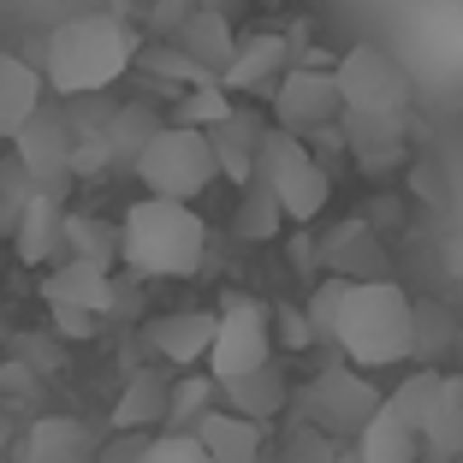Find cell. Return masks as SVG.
Segmentation results:
<instances>
[{"mask_svg": "<svg viewBox=\"0 0 463 463\" xmlns=\"http://www.w3.org/2000/svg\"><path fill=\"white\" fill-rule=\"evenodd\" d=\"M137 48H143V36H137L131 24H119L113 13H83V18L54 24L48 54H42V78L66 101L101 96V90H113V83L131 71Z\"/></svg>", "mask_w": 463, "mask_h": 463, "instance_id": "6da1fadb", "label": "cell"}, {"mask_svg": "<svg viewBox=\"0 0 463 463\" xmlns=\"http://www.w3.org/2000/svg\"><path fill=\"white\" fill-rule=\"evenodd\" d=\"M410 298L398 279H363V286H339V309H333L327 345H339V356L351 368H392L410 363Z\"/></svg>", "mask_w": 463, "mask_h": 463, "instance_id": "7a4b0ae2", "label": "cell"}, {"mask_svg": "<svg viewBox=\"0 0 463 463\" xmlns=\"http://www.w3.org/2000/svg\"><path fill=\"white\" fill-rule=\"evenodd\" d=\"M208 256V220L191 203H143L125 208L119 220V261L137 279H191Z\"/></svg>", "mask_w": 463, "mask_h": 463, "instance_id": "3957f363", "label": "cell"}, {"mask_svg": "<svg viewBox=\"0 0 463 463\" xmlns=\"http://www.w3.org/2000/svg\"><path fill=\"white\" fill-rule=\"evenodd\" d=\"M256 184L279 203L286 226H315L333 203V173L309 155L303 137H286V131H261V149H256Z\"/></svg>", "mask_w": 463, "mask_h": 463, "instance_id": "277c9868", "label": "cell"}, {"mask_svg": "<svg viewBox=\"0 0 463 463\" xmlns=\"http://www.w3.org/2000/svg\"><path fill=\"white\" fill-rule=\"evenodd\" d=\"M131 173L143 178V196H161V203H196L220 178L208 137L191 131V125H161L131 161Z\"/></svg>", "mask_w": 463, "mask_h": 463, "instance_id": "5b68a950", "label": "cell"}, {"mask_svg": "<svg viewBox=\"0 0 463 463\" xmlns=\"http://www.w3.org/2000/svg\"><path fill=\"white\" fill-rule=\"evenodd\" d=\"M298 416L315 428V434H327L333 446H356V434L368 428V416L381 410V386L368 381L363 368L351 363H333L321 374H309V386H298Z\"/></svg>", "mask_w": 463, "mask_h": 463, "instance_id": "8992f818", "label": "cell"}, {"mask_svg": "<svg viewBox=\"0 0 463 463\" xmlns=\"http://www.w3.org/2000/svg\"><path fill=\"white\" fill-rule=\"evenodd\" d=\"M333 83H339L345 113H381V119H410V71L386 54L381 42H351L333 60Z\"/></svg>", "mask_w": 463, "mask_h": 463, "instance_id": "52a82bcc", "label": "cell"}, {"mask_svg": "<svg viewBox=\"0 0 463 463\" xmlns=\"http://www.w3.org/2000/svg\"><path fill=\"white\" fill-rule=\"evenodd\" d=\"M208 381L226 386L238 374H256V368L273 363V333H268V303L232 291L214 309V345H208Z\"/></svg>", "mask_w": 463, "mask_h": 463, "instance_id": "ba28073f", "label": "cell"}, {"mask_svg": "<svg viewBox=\"0 0 463 463\" xmlns=\"http://www.w3.org/2000/svg\"><path fill=\"white\" fill-rule=\"evenodd\" d=\"M273 131L286 137H315L339 125V83H333V66H291L286 78L273 83Z\"/></svg>", "mask_w": 463, "mask_h": 463, "instance_id": "9c48e42d", "label": "cell"}, {"mask_svg": "<svg viewBox=\"0 0 463 463\" xmlns=\"http://www.w3.org/2000/svg\"><path fill=\"white\" fill-rule=\"evenodd\" d=\"M13 155H18V173L30 178V191L66 203V191H71V119L66 113L42 108L36 119L13 137Z\"/></svg>", "mask_w": 463, "mask_h": 463, "instance_id": "30bf717a", "label": "cell"}, {"mask_svg": "<svg viewBox=\"0 0 463 463\" xmlns=\"http://www.w3.org/2000/svg\"><path fill=\"white\" fill-rule=\"evenodd\" d=\"M339 149L363 178H392L410 166V119L381 113H339Z\"/></svg>", "mask_w": 463, "mask_h": 463, "instance_id": "8fae6325", "label": "cell"}, {"mask_svg": "<svg viewBox=\"0 0 463 463\" xmlns=\"http://www.w3.org/2000/svg\"><path fill=\"white\" fill-rule=\"evenodd\" d=\"M315 256H321V279H345V286H363V279H392V273H386L381 232L368 226L363 214L339 220L327 238H315Z\"/></svg>", "mask_w": 463, "mask_h": 463, "instance_id": "7c38bea8", "label": "cell"}, {"mask_svg": "<svg viewBox=\"0 0 463 463\" xmlns=\"http://www.w3.org/2000/svg\"><path fill=\"white\" fill-rule=\"evenodd\" d=\"M291 71V42L273 36V30H261V36H244L238 48H232L226 71H220V90L226 96H273V83Z\"/></svg>", "mask_w": 463, "mask_h": 463, "instance_id": "4fadbf2b", "label": "cell"}, {"mask_svg": "<svg viewBox=\"0 0 463 463\" xmlns=\"http://www.w3.org/2000/svg\"><path fill=\"white\" fill-rule=\"evenodd\" d=\"M42 298L48 309H78V315H108L119 303V286H113L108 268H90V261H54L48 279H42Z\"/></svg>", "mask_w": 463, "mask_h": 463, "instance_id": "5bb4252c", "label": "cell"}, {"mask_svg": "<svg viewBox=\"0 0 463 463\" xmlns=\"http://www.w3.org/2000/svg\"><path fill=\"white\" fill-rule=\"evenodd\" d=\"M261 131H268V119H261L256 108H232L220 125H208V149H214V173L232 178L238 191H244L250 178H256V149H261Z\"/></svg>", "mask_w": 463, "mask_h": 463, "instance_id": "9a60e30c", "label": "cell"}, {"mask_svg": "<svg viewBox=\"0 0 463 463\" xmlns=\"http://www.w3.org/2000/svg\"><path fill=\"white\" fill-rule=\"evenodd\" d=\"M143 345H149L161 363L173 368H196L214 345V309H173V315H155L143 327Z\"/></svg>", "mask_w": 463, "mask_h": 463, "instance_id": "2e32d148", "label": "cell"}, {"mask_svg": "<svg viewBox=\"0 0 463 463\" xmlns=\"http://www.w3.org/2000/svg\"><path fill=\"white\" fill-rule=\"evenodd\" d=\"M220 404H226V416H244V422H273V416H286L291 404V381H286V368L268 363L256 368V374H238V381L220 386Z\"/></svg>", "mask_w": 463, "mask_h": 463, "instance_id": "e0dca14e", "label": "cell"}, {"mask_svg": "<svg viewBox=\"0 0 463 463\" xmlns=\"http://www.w3.org/2000/svg\"><path fill=\"white\" fill-rule=\"evenodd\" d=\"M173 48H178L184 60H191L196 71L220 78V71H226V60H232V48H238V36H232V18L191 6V13L178 18V30H173Z\"/></svg>", "mask_w": 463, "mask_h": 463, "instance_id": "ac0fdd59", "label": "cell"}, {"mask_svg": "<svg viewBox=\"0 0 463 463\" xmlns=\"http://www.w3.org/2000/svg\"><path fill=\"white\" fill-rule=\"evenodd\" d=\"M18 463H96V434L78 416H36Z\"/></svg>", "mask_w": 463, "mask_h": 463, "instance_id": "d6986e66", "label": "cell"}, {"mask_svg": "<svg viewBox=\"0 0 463 463\" xmlns=\"http://www.w3.org/2000/svg\"><path fill=\"white\" fill-rule=\"evenodd\" d=\"M356 463H416L422 458V434L404 422V410L392 398H381V410L368 416V428L356 434Z\"/></svg>", "mask_w": 463, "mask_h": 463, "instance_id": "ffe728a7", "label": "cell"}, {"mask_svg": "<svg viewBox=\"0 0 463 463\" xmlns=\"http://www.w3.org/2000/svg\"><path fill=\"white\" fill-rule=\"evenodd\" d=\"M166 392H173V381H166L161 368H137L131 381H125L119 404H113V428H119V434L166 428Z\"/></svg>", "mask_w": 463, "mask_h": 463, "instance_id": "44dd1931", "label": "cell"}, {"mask_svg": "<svg viewBox=\"0 0 463 463\" xmlns=\"http://www.w3.org/2000/svg\"><path fill=\"white\" fill-rule=\"evenodd\" d=\"M42 113V71L18 54H0V143H13Z\"/></svg>", "mask_w": 463, "mask_h": 463, "instance_id": "7402d4cb", "label": "cell"}, {"mask_svg": "<svg viewBox=\"0 0 463 463\" xmlns=\"http://www.w3.org/2000/svg\"><path fill=\"white\" fill-rule=\"evenodd\" d=\"M191 439L208 451V463H261V428L244 416H226L220 404L191 428Z\"/></svg>", "mask_w": 463, "mask_h": 463, "instance_id": "603a6c76", "label": "cell"}, {"mask_svg": "<svg viewBox=\"0 0 463 463\" xmlns=\"http://www.w3.org/2000/svg\"><path fill=\"white\" fill-rule=\"evenodd\" d=\"M60 226H66V203L30 191L24 214H18V226H13V250L30 261V268H42V261H60Z\"/></svg>", "mask_w": 463, "mask_h": 463, "instance_id": "cb8c5ba5", "label": "cell"}, {"mask_svg": "<svg viewBox=\"0 0 463 463\" xmlns=\"http://www.w3.org/2000/svg\"><path fill=\"white\" fill-rule=\"evenodd\" d=\"M422 451L463 458V374H439L434 410H428V422H422Z\"/></svg>", "mask_w": 463, "mask_h": 463, "instance_id": "d4e9b609", "label": "cell"}, {"mask_svg": "<svg viewBox=\"0 0 463 463\" xmlns=\"http://www.w3.org/2000/svg\"><path fill=\"white\" fill-rule=\"evenodd\" d=\"M60 261H90V268L113 273V261H119V226H108L96 214H66V226H60Z\"/></svg>", "mask_w": 463, "mask_h": 463, "instance_id": "484cf974", "label": "cell"}, {"mask_svg": "<svg viewBox=\"0 0 463 463\" xmlns=\"http://www.w3.org/2000/svg\"><path fill=\"white\" fill-rule=\"evenodd\" d=\"M161 125H166V119L149 108V101H125V108H113L108 119H101L108 155H113V161H137V155H143V143H149Z\"/></svg>", "mask_w": 463, "mask_h": 463, "instance_id": "4316f807", "label": "cell"}, {"mask_svg": "<svg viewBox=\"0 0 463 463\" xmlns=\"http://www.w3.org/2000/svg\"><path fill=\"white\" fill-rule=\"evenodd\" d=\"M232 232H238L244 244H273V238L286 232V214H279V203L261 191L256 178H250L244 191H238V208H232Z\"/></svg>", "mask_w": 463, "mask_h": 463, "instance_id": "83f0119b", "label": "cell"}, {"mask_svg": "<svg viewBox=\"0 0 463 463\" xmlns=\"http://www.w3.org/2000/svg\"><path fill=\"white\" fill-rule=\"evenodd\" d=\"M214 398H220V386L208 381V374H184V381H173V392H166V434H191L208 410H214Z\"/></svg>", "mask_w": 463, "mask_h": 463, "instance_id": "f1b7e54d", "label": "cell"}, {"mask_svg": "<svg viewBox=\"0 0 463 463\" xmlns=\"http://www.w3.org/2000/svg\"><path fill=\"white\" fill-rule=\"evenodd\" d=\"M451 315L439 309V303H416V315H410V356H416V363H434L439 351H446L451 345Z\"/></svg>", "mask_w": 463, "mask_h": 463, "instance_id": "f546056e", "label": "cell"}, {"mask_svg": "<svg viewBox=\"0 0 463 463\" xmlns=\"http://www.w3.org/2000/svg\"><path fill=\"white\" fill-rule=\"evenodd\" d=\"M226 113H232V96L220 90V83H203V90H184V96H178V119H173V125L208 131V125H220Z\"/></svg>", "mask_w": 463, "mask_h": 463, "instance_id": "4dcf8cb0", "label": "cell"}, {"mask_svg": "<svg viewBox=\"0 0 463 463\" xmlns=\"http://www.w3.org/2000/svg\"><path fill=\"white\" fill-rule=\"evenodd\" d=\"M268 333H273V351H309L315 327L298 303H268Z\"/></svg>", "mask_w": 463, "mask_h": 463, "instance_id": "1f68e13d", "label": "cell"}, {"mask_svg": "<svg viewBox=\"0 0 463 463\" xmlns=\"http://www.w3.org/2000/svg\"><path fill=\"white\" fill-rule=\"evenodd\" d=\"M286 463H339V446L327 434H315L303 416H291L286 428Z\"/></svg>", "mask_w": 463, "mask_h": 463, "instance_id": "d6a6232c", "label": "cell"}, {"mask_svg": "<svg viewBox=\"0 0 463 463\" xmlns=\"http://www.w3.org/2000/svg\"><path fill=\"white\" fill-rule=\"evenodd\" d=\"M137 54H143V66H149L155 78H173V83H184V90H203V83H214L208 71H196L191 60L178 54V48H166V42H161V48H137Z\"/></svg>", "mask_w": 463, "mask_h": 463, "instance_id": "836d02e7", "label": "cell"}, {"mask_svg": "<svg viewBox=\"0 0 463 463\" xmlns=\"http://www.w3.org/2000/svg\"><path fill=\"white\" fill-rule=\"evenodd\" d=\"M143 463H208V451L196 446L191 434H149V446H143Z\"/></svg>", "mask_w": 463, "mask_h": 463, "instance_id": "e575fe53", "label": "cell"}, {"mask_svg": "<svg viewBox=\"0 0 463 463\" xmlns=\"http://www.w3.org/2000/svg\"><path fill=\"white\" fill-rule=\"evenodd\" d=\"M286 250H291V273H298V279H321V256H315V238H309V226H298L286 238Z\"/></svg>", "mask_w": 463, "mask_h": 463, "instance_id": "d590c367", "label": "cell"}, {"mask_svg": "<svg viewBox=\"0 0 463 463\" xmlns=\"http://www.w3.org/2000/svg\"><path fill=\"white\" fill-rule=\"evenodd\" d=\"M48 315H54L60 339H96V327H101L96 315H78V309H48Z\"/></svg>", "mask_w": 463, "mask_h": 463, "instance_id": "8d00e7d4", "label": "cell"}, {"mask_svg": "<svg viewBox=\"0 0 463 463\" xmlns=\"http://www.w3.org/2000/svg\"><path fill=\"white\" fill-rule=\"evenodd\" d=\"M191 6H196V0H149V24L161 30V36H173V30H178V18L191 13Z\"/></svg>", "mask_w": 463, "mask_h": 463, "instance_id": "74e56055", "label": "cell"}, {"mask_svg": "<svg viewBox=\"0 0 463 463\" xmlns=\"http://www.w3.org/2000/svg\"><path fill=\"white\" fill-rule=\"evenodd\" d=\"M143 446H149V434H119L108 451H96V463H143Z\"/></svg>", "mask_w": 463, "mask_h": 463, "instance_id": "f35d334b", "label": "cell"}, {"mask_svg": "<svg viewBox=\"0 0 463 463\" xmlns=\"http://www.w3.org/2000/svg\"><path fill=\"white\" fill-rule=\"evenodd\" d=\"M108 13H113V18H119V24H131V18H137V13H143V0H113Z\"/></svg>", "mask_w": 463, "mask_h": 463, "instance_id": "ab89813d", "label": "cell"}, {"mask_svg": "<svg viewBox=\"0 0 463 463\" xmlns=\"http://www.w3.org/2000/svg\"><path fill=\"white\" fill-rule=\"evenodd\" d=\"M0 446H6V416H0Z\"/></svg>", "mask_w": 463, "mask_h": 463, "instance_id": "60d3db41", "label": "cell"}, {"mask_svg": "<svg viewBox=\"0 0 463 463\" xmlns=\"http://www.w3.org/2000/svg\"><path fill=\"white\" fill-rule=\"evenodd\" d=\"M0 173H6V166H0Z\"/></svg>", "mask_w": 463, "mask_h": 463, "instance_id": "b9f144b4", "label": "cell"}, {"mask_svg": "<svg viewBox=\"0 0 463 463\" xmlns=\"http://www.w3.org/2000/svg\"><path fill=\"white\" fill-rule=\"evenodd\" d=\"M458 6H463V0H458Z\"/></svg>", "mask_w": 463, "mask_h": 463, "instance_id": "7bdbcfd3", "label": "cell"}]
</instances>
